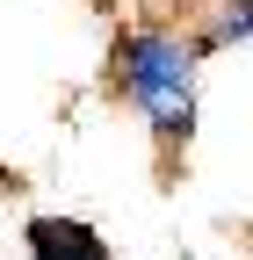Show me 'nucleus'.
Segmentation results:
<instances>
[{
    "label": "nucleus",
    "instance_id": "obj_1",
    "mask_svg": "<svg viewBox=\"0 0 253 260\" xmlns=\"http://www.w3.org/2000/svg\"><path fill=\"white\" fill-rule=\"evenodd\" d=\"M123 94L152 116L160 138H188L196 130V44L131 37L123 44Z\"/></svg>",
    "mask_w": 253,
    "mask_h": 260
},
{
    "label": "nucleus",
    "instance_id": "obj_2",
    "mask_svg": "<svg viewBox=\"0 0 253 260\" xmlns=\"http://www.w3.org/2000/svg\"><path fill=\"white\" fill-rule=\"evenodd\" d=\"M29 260H109V246H102V232H94V224L37 217V224H29Z\"/></svg>",
    "mask_w": 253,
    "mask_h": 260
},
{
    "label": "nucleus",
    "instance_id": "obj_3",
    "mask_svg": "<svg viewBox=\"0 0 253 260\" xmlns=\"http://www.w3.org/2000/svg\"><path fill=\"white\" fill-rule=\"evenodd\" d=\"M217 37H253V0H239V8H225V22H217Z\"/></svg>",
    "mask_w": 253,
    "mask_h": 260
}]
</instances>
